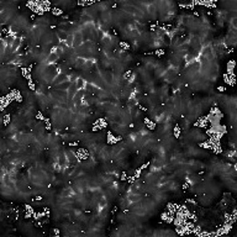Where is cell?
Masks as SVG:
<instances>
[{
    "label": "cell",
    "mask_w": 237,
    "mask_h": 237,
    "mask_svg": "<svg viewBox=\"0 0 237 237\" xmlns=\"http://www.w3.org/2000/svg\"><path fill=\"white\" fill-rule=\"evenodd\" d=\"M56 35H57V37H58V40H59L61 42H65L67 38H68V36H69L68 32L62 31V30H58V29H57V31H56Z\"/></svg>",
    "instance_id": "1"
}]
</instances>
